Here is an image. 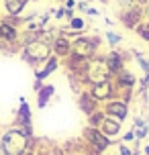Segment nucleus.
<instances>
[{
  "label": "nucleus",
  "mask_w": 149,
  "mask_h": 155,
  "mask_svg": "<svg viewBox=\"0 0 149 155\" xmlns=\"http://www.w3.org/2000/svg\"><path fill=\"white\" fill-rule=\"evenodd\" d=\"M82 141L86 143L90 149H96L98 153H104L106 149L114 143L112 139H108L100 129H94V127H84V131H82Z\"/></svg>",
  "instance_id": "obj_5"
},
{
  "label": "nucleus",
  "mask_w": 149,
  "mask_h": 155,
  "mask_svg": "<svg viewBox=\"0 0 149 155\" xmlns=\"http://www.w3.org/2000/svg\"><path fill=\"white\" fill-rule=\"evenodd\" d=\"M78 2H80V0H78Z\"/></svg>",
  "instance_id": "obj_39"
},
{
  "label": "nucleus",
  "mask_w": 149,
  "mask_h": 155,
  "mask_svg": "<svg viewBox=\"0 0 149 155\" xmlns=\"http://www.w3.org/2000/svg\"><path fill=\"white\" fill-rule=\"evenodd\" d=\"M141 153H143V155H149V143H147V145H143V149H141Z\"/></svg>",
  "instance_id": "obj_35"
},
{
  "label": "nucleus",
  "mask_w": 149,
  "mask_h": 155,
  "mask_svg": "<svg viewBox=\"0 0 149 155\" xmlns=\"http://www.w3.org/2000/svg\"><path fill=\"white\" fill-rule=\"evenodd\" d=\"M18 39H21V29H16L12 25L0 21V41H2V43L18 45Z\"/></svg>",
  "instance_id": "obj_15"
},
{
  "label": "nucleus",
  "mask_w": 149,
  "mask_h": 155,
  "mask_svg": "<svg viewBox=\"0 0 149 155\" xmlns=\"http://www.w3.org/2000/svg\"><path fill=\"white\" fill-rule=\"evenodd\" d=\"M78 106H80V110H82V114H84V116H90L94 110L100 108V104L90 96L88 90H82V92L78 94Z\"/></svg>",
  "instance_id": "obj_14"
},
{
  "label": "nucleus",
  "mask_w": 149,
  "mask_h": 155,
  "mask_svg": "<svg viewBox=\"0 0 149 155\" xmlns=\"http://www.w3.org/2000/svg\"><path fill=\"white\" fill-rule=\"evenodd\" d=\"M86 90L90 92V96H92L98 104H104V102L117 98V88H114V84H112V80L102 82V84H92V86H88Z\"/></svg>",
  "instance_id": "obj_7"
},
{
  "label": "nucleus",
  "mask_w": 149,
  "mask_h": 155,
  "mask_svg": "<svg viewBox=\"0 0 149 155\" xmlns=\"http://www.w3.org/2000/svg\"><path fill=\"white\" fill-rule=\"evenodd\" d=\"M118 155H133V147L127 145V143H121L118 141Z\"/></svg>",
  "instance_id": "obj_26"
},
{
  "label": "nucleus",
  "mask_w": 149,
  "mask_h": 155,
  "mask_svg": "<svg viewBox=\"0 0 149 155\" xmlns=\"http://www.w3.org/2000/svg\"><path fill=\"white\" fill-rule=\"evenodd\" d=\"M118 141L121 143H127V145H131V143H137V135H135V129L131 127L129 131H125L121 137H118Z\"/></svg>",
  "instance_id": "obj_25"
},
{
  "label": "nucleus",
  "mask_w": 149,
  "mask_h": 155,
  "mask_svg": "<svg viewBox=\"0 0 149 155\" xmlns=\"http://www.w3.org/2000/svg\"><path fill=\"white\" fill-rule=\"evenodd\" d=\"M131 53H133L135 61L139 63V68H141L143 76H149V59H145V55H143L141 51H137V49H131Z\"/></svg>",
  "instance_id": "obj_22"
},
{
  "label": "nucleus",
  "mask_w": 149,
  "mask_h": 155,
  "mask_svg": "<svg viewBox=\"0 0 149 155\" xmlns=\"http://www.w3.org/2000/svg\"><path fill=\"white\" fill-rule=\"evenodd\" d=\"M35 94H37V108H45L49 102H51V98L55 96V86L53 84H43L41 90L35 92Z\"/></svg>",
  "instance_id": "obj_17"
},
{
  "label": "nucleus",
  "mask_w": 149,
  "mask_h": 155,
  "mask_svg": "<svg viewBox=\"0 0 149 155\" xmlns=\"http://www.w3.org/2000/svg\"><path fill=\"white\" fill-rule=\"evenodd\" d=\"M133 129H135V135H137V143H141L149 137V123L147 118L143 116H135L133 118Z\"/></svg>",
  "instance_id": "obj_18"
},
{
  "label": "nucleus",
  "mask_w": 149,
  "mask_h": 155,
  "mask_svg": "<svg viewBox=\"0 0 149 155\" xmlns=\"http://www.w3.org/2000/svg\"><path fill=\"white\" fill-rule=\"evenodd\" d=\"M118 4V8H125V6H131V4H135V0H114Z\"/></svg>",
  "instance_id": "obj_30"
},
{
  "label": "nucleus",
  "mask_w": 149,
  "mask_h": 155,
  "mask_svg": "<svg viewBox=\"0 0 149 155\" xmlns=\"http://www.w3.org/2000/svg\"><path fill=\"white\" fill-rule=\"evenodd\" d=\"M112 80L110 76L108 68H106V63H104V53H98L96 57H92L90 61H88V68H86V88L92 84H102V82H108Z\"/></svg>",
  "instance_id": "obj_4"
},
{
  "label": "nucleus",
  "mask_w": 149,
  "mask_h": 155,
  "mask_svg": "<svg viewBox=\"0 0 149 155\" xmlns=\"http://www.w3.org/2000/svg\"><path fill=\"white\" fill-rule=\"evenodd\" d=\"M27 4H29V0H4V15L21 16L25 12Z\"/></svg>",
  "instance_id": "obj_19"
},
{
  "label": "nucleus",
  "mask_w": 149,
  "mask_h": 155,
  "mask_svg": "<svg viewBox=\"0 0 149 155\" xmlns=\"http://www.w3.org/2000/svg\"><path fill=\"white\" fill-rule=\"evenodd\" d=\"M0 155H4V151H2V145H0Z\"/></svg>",
  "instance_id": "obj_38"
},
{
  "label": "nucleus",
  "mask_w": 149,
  "mask_h": 155,
  "mask_svg": "<svg viewBox=\"0 0 149 155\" xmlns=\"http://www.w3.org/2000/svg\"><path fill=\"white\" fill-rule=\"evenodd\" d=\"M29 141L18 127H8L2 131L0 135V145H2V151L4 155H25L27 153V149H29Z\"/></svg>",
  "instance_id": "obj_1"
},
{
  "label": "nucleus",
  "mask_w": 149,
  "mask_h": 155,
  "mask_svg": "<svg viewBox=\"0 0 149 155\" xmlns=\"http://www.w3.org/2000/svg\"><path fill=\"white\" fill-rule=\"evenodd\" d=\"M100 45H102V39L98 35H80L71 41V53L82 55L86 59H92V57L98 55Z\"/></svg>",
  "instance_id": "obj_3"
},
{
  "label": "nucleus",
  "mask_w": 149,
  "mask_h": 155,
  "mask_svg": "<svg viewBox=\"0 0 149 155\" xmlns=\"http://www.w3.org/2000/svg\"><path fill=\"white\" fill-rule=\"evenodd\" d=\"M53 16L57 18V21H63V18H65V8H63V6L55 8V10H53Z\"/></svg>",
  "instance_id": "obj_27"
},
{
  "label": "nucleus",
  "mask_w": 149,
  "mask_h": 155,
  "mask_svg": "<svg viewBox=\"0 0 149 155\" xmlns=\"http://www.w3.org/2000/svg\"><path fill=\"white\" fill-rule=\"evenodd\" d=\"M43 84H45V82H41V80H35V82H33V90H35V92H39Z\"/></svg>",
  "instance_id": "obj_32"
},
{
  "label": "nucleus",
  "mask_w": 149,
  "mask_h": 155,
  "mask_svg": "<svg viewBox=\"0 0 149 155\" xmlns=\"http://www.w3.org/2000/svg\"><path fill=\"white\" fill-rule=\"evenodd\" d=\"M112 84H114L117 94H118V92H123V90H133L135 86H137V78H135V74L129 68H125V70H121L118 74L112 76Z\"/></svg>",
  "instance_id": "obj_11"
},
{
  "label": "nucleus",
  "mask_w": 149,
  "mask_h": 155,
  "mask_svg": "<svg viewBox=\"0 0 149 155\" xmlns=\"http://www.w3.org/2000/svg\"><path fill=\"white\" fill-rule=\"evenodd\" d=\"M143 21H145V23H149V2L145 4V15H143Z\"/></svg>",
  "instance_id": "obj_34"
},
{
  "label": "nucleus",
  "mask_w": 149,
  "mask_h": 155,
  "mask_svg": "<svg viewBox=\"0 0 149 155\" xmlns=\"http://www.w3.org/2000/svg\"><path fill=\"white\" fill-rule=\"evenodd\" d=\"M129 55H131V51H121L117 47L110 49L108 53H104V63H106V68H108L110 76H114V74H118L121 70H125Z\"/></svg>",
  "instance_id": "obj_8"
},
{
  "label": "nucleus",
  "mask_w": 149,
  "mask_h": 155,
  "mask_svg": "<svg viewBox=\"0 0 149 155\" xmlns=\"http://www.w3.org/2000/svg\"><path fill=\"white\" fill-rule=\"evenodd\" d=\"M76 8H78L80 12H86L88 8H90V4H88V0H80L78 4H76Z\"/></svg>",
  "instance_id": "obj_28"
},
{
  "label": "nucleus",
  "mask_w": 149,
  "mask_h": 155,
  "mask_svg": "<svg viewBox=\"0 0 149 155\" xmlns=\"http://www.w3.org/2000/svg\"><path fill=\"white\" fill-rule=\"evenodd\" d=\"M65 155H86V147L82 151H65Z\"/></svg>",
  "instance_id": "obj_33"
},
{
  "label": "nucleus",
  "mask_w": 149,
  "mask_h": 155,
  "mask_svg": "<svg viewBox=\"0 0 149 155\" xmlns=\"http://www.w3.org/2000/svg\"><path fill=\"white\" fill-rule=\"evenodd\" d=\"M51 51H53V55H57L59 59H65V57L71 53V39H68L65 35L59 33V35L51 41Z\"/></svg>",
  "instance_id": "obj_13"
},
{
  "label": "nucleus",
  "mask_w": 149,
  "mask_h": 155,
  "mask_svg": "<svg viewBox=\"0 0 149 155\" xmlns=\"http://www.w3.org/2000/svg\"><path fill=\"white\" fill-rule=\"evenodd\" d=\"M98 2H102V4H110L112 0H98Z\"/></svg>",
  "instance_id": "obj_37"
},
{
  "label": "nucleus",
  "mask_w": 149,
  "mask_h": 155,
  "mask_svg": "<svg viewBox=\"0 0 149 155\" xmlns=\"http://www.w3.org/2000/svg\"><path fill=\"white\" fill-rule=\"evenodd\" d=\"M78 4V0H63V8H68V10H74Z\"/></svg>",
  "instance_id": "obj_29"
},
{
  "label": "nucleus",
  "mask_w": 149,
  "mask_h": 155,
  "mask_svg": "<svg viewBox=\"0 0 149 155\" xmlns=\"http://www.w3.org/2000/svg\"><path fill=\"white\" fill-rule=\"evenodd\" d=\"M104 37H106V43L110 45V49H114L123 43V35L121 33H114V31H106L104 33Z\"/></svg>",
  "instance_id": "obj_23"
},
{
  "label": "nucleus",
  "mask_w": 149,
  "mask_h": 155,
  "mask_svg": "<svg viewBox=\"0 0 149 155\" xmlns=\"http://www.w3.org/2000/svg\"><path fill=\"white\" fill-rule=\"evenodd\" d=\"M88 118V127H94V129H100V124L104 123V118H106V112L102 110V106L98 110H94L90 116H86Z\"/></svg>",
  "instance_id": "obj_21"
},
{
  "label": "nucleus",
  "mask_w": 149,
  "mask_h": 155,
  "mask_svg": "<svg viewBox=\"0 0 149 155\" xmlns=\"http://www.w3.org/2000/svg\"><path fill=\"white\" fill-rule=\"evenodd\" d=\"M102 110L106 112V116L114 118L118 123H125L127 118H129V102L121 100V98H112V100L104 102L102 104Z\"/></svg>",
  "instance_id": "obj_9"
},
{
  "label": "nucleus",
  "mask_w": 149,
  "mask_h": 155,
  "mask_svg": "<svg viewBox=\"0 0 149 155\" xmlns=\"http://www.w3.org/2000/svg\"><path fill=\"white\" fill-rule=\"evenodd\" d=\"M18 108H16V114H15V127H33V110L29 106V102L25 96L18 98Z\"/></svg>",
  "instance_id": "obj_12"
},
{
  "label": "nucleus",
  "mask_w": 149,
  "mask_h": 155,
  "mask_svg": "<svg viewBox=\"0 0 149 155\" xmlns=\"http://www.w3.org/2000/svg\"><path fill=\"white\" fill-rule=\"evenodd\" d=\"M135 33H137V37L141 39V41H145V43H149V23H139L137 27H135Z\"/></svg>",
  "instance_id": "obj_24"
},
{
  "label": "nucleus",
  "mask_w": 149,
  "mask_h": 155,
  "mask_svg": "<svg viewBox=\"0 0 149 155\" xmlns=\"http://www.w3.org/2000/svg\"><path fill=\"white\" fill-rule=\"evenodd\" d=\"M100 131L104 133L108 139L118 141V137L123 135V123H118V120H114V118L106 116V118H104V123L100 124Z\"/></svg>",
  "instance_id": "obj_16"
},
{
  "label": "nucleus",
  "mask_w": 149,
  "mask_h": 155,
  "mask_svg": "<svg viewBox=\"0 0 149 155\" xmlns=\"http://www.w3.org/2000/svg\"><path fill=\"white\" fill-rule=\"evenodd\" d=\"M143 15H145V6L141 4H131V6H125V8H118V23L123 25L125 29L129 31H135V27L139 23H143Z\"/></svg>",
  "instance_id": "obj_6"
},
{
  "label": "nucleus",
  "mask_w": 149,
  "mask_h": 155,
  "mask_svg": "<svg viewBox=\"0 0 149 155\" xmlns=\"http://www.w3.org/2000/svg\"><path fill=\"white\" fill-rule=\"evenodd\" d=\"M51 55H53L51 43L41 41V39L39 41H33V43H29V45H25L23 49H21V59H23L27 65H31V68L41 65L43 61H47Z\"/></svg>",
  "instance_id": "obj_2"
},
{
  "label": "nucleus",
  "mask_w": 149,
  "mask_h": 155,
  "mask_svg": "<svg viewBox=\"0 0 149 155\" xmlns=\"http://www.w3.org/2000/svg\"><path fill=\"white\" fill-rule=\"evenodd\" d=\"M63 29H68V31H76V33H84L88 29V23H86V18H84V16H74L71 21L65 23Z\"/></svg>",
  "instance_id": "obj_20"
},
{
  "label": "nucleus",
  "mask_w": 149,
  "mask_h": 155,
  "mask_svg": "<svg viewBox=\"0 0 149 155\" xmlns=\"http://www.w3.org/2000/svg\"><path fill=\"white\" fill-rule=\"evenodd\" d=\"M61 65V59L57 57V55H51L47 61H43L41 65H37V68H33V76H35V80H41V82H45L51 74H55L57 71V68Z\"/></svg>",
  "instance_id": "obj_10"
},
{
  "label": "nucleus",
  "mask_w": 149,
  "mask_h": 155,
  "mask_svg": "<svg viewBox=\"0 0 149 155\" xmlns=\"http://www.w3.org/2000/svg\"><path fill=\"white\" fill-rule=\"evenodd\" d=\"M135 2H137V4H141V6H145V4H147L149 0H135Z\"/></svg>",
  "instance_id": "obj_36"
},
{
  "label": "nucleus",
  "mask_w": 149,
  "mask_h": 155,
  "mask_svg": "<svg viewBox=\"0 0 149 155\" xmlns=\"http://www.w3.org/2000/svg\"><path fill=\"white\" fill-rule=\"evenodd\" d=\"M84 15H88V16H100V12H98V8L90 6V8L86 10V12H84Z\"/></svg>",
  "instance_id": "obj_31"
}]
</instances>
